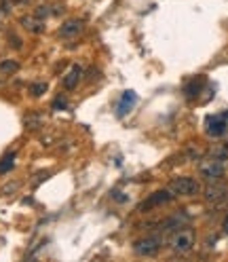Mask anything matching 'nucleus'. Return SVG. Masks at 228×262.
I'll use <instances>...</instances> for the list:
<instances>
[{"instance_id": "nucleus-8", "label": "nucleus", "mask_w": 228, "mask_h": 262, "mask_svg": "<svg viewBox=\"0 0 228 262\" xmlns=\"http://www.w3.org/2000/svg\"><path fill=\"white\" fill-rule=\"evenodd\" d=\"M81 76H83V68L81 66H72L64 74V78H61V85H64V89H68V91L76 89V85H78V81H81Z\"/></svg>"}, {"instance_id": "nucleus-11", "label": "nucleus", "mask_w": 228, "mask_h": 262, "mask_svg": "<svg viewBox=\"0 0 228 262\" xmlns=\"http://www.w3.org/2000/svg\"><path fill=\"white\" fill-rule=\"evenodd\" d=\"M137 102V95H136V91H125L123 93V98H121V102H119V106H116V114L119 116H125L129 112V110L133 108V104Z\"/></svg>"}, {"instance_id": "nucleus-5", "label": "nucleus", "mask_w": 228, "mask_h": 262, "mask_svg": "<svg viewBox=\"0 0 228 262\" xmlns=\"http://www.w3.org/2000/svg\"><path fill=\"white\" fill-rule=\"evenodd\" d=\"M176 199V195L171 193L169 188H163V190H156V193H152L150 197H148L146 201H141L139 203V208H137V211H148V210H152V208H161V205H167V203H171Z\"/></svg>"}, {"instance_id": "nucleus-18", "label": "nucleus", "mask_w": 228, "mask_h": 262, "mask_svg": "<svg viewBox=\"0 0 228 262\" xmlns=\"http://www.w3.org/2000/svg\"><path fill=\"white\" fill-rule=\"evenodd\" d=\"M66 106H68V102H66V98H57V100H55V102H53V108H55V110H64Z\"/></svg>"}, {"instance_id": "nucleus-2", "label": "nucleus", "mask_w": 228, "mask_h": 262, "mask_svg": "<svg viewBox=\"0 0 228 262\" xmlns=\"http://www.w3.org/2000/svg\"><path fill=\"white\" fill-rule=\"evenodd\" d=\"M169 190L176 197H194L201 193V184H199V180H194L190 176H180V178L171 180Z\"/></svg>"}, {"instance_id": "nucleus-10", "label": "nucleus", "mask_w": 228, "mask_h": 262, "mask_svg": "<svg viewBox=\"0 0 228 262\" xmlns=\"http://www.w3.org/2000/svg\"><path fill=\"white\" fill-rule=\"evenodd\" d=\"M19 23L28 32H32V34H41V32L45 30V21L41 17H36V15H23V17L19 19Z\"/></svg>"}, {"instance_id": "nucleus-15", "label": "nucleus", "mask_w": 228, "mask_h": 262, "mask_svg": "<svg viewBox=\"0 0 228 262\" xmlns=\"http://www.w3.org/2000/svg\"><path fill=\"white\" fill-rule=\"evenodd\" d=\"M205 83L203 78H199V83L196 81H192V85H188L186 87V93H188V98H194V95H199V91H201V85Z\"/></svg>"}, {"instance_id": "nucleus-12", "label": "nucleus", "mask_w": 228, "mask_h": 262, "mask_svg": "<svg viewBox=\"0 0 228 262\" xmlns=\"http://www.w3.org/2000/svg\"><path fill=\"white\" fill-rule=\"evenodd\" d=\"M224 197H226V186L209 182V186L205 190V199L207 201H220V199H224Z\"/></svg>"}, {"instance_id": "nucleus-3", "label": "nucleus", "mask_w": 228, "mask_h": 262, "mask_svg": "<svg viewBox=\"0 0 228 262\" xmlns=\"http://www.w3.org/2000/svg\"><path fill=\"white\" fill-rule=\"evenodd\" d=\"M169 248L176 254H188L194 248V233L190 228H182V231H174V235L169 237Z\"/></svg>"}, {"instance_id": "nucleus-9", "label": "nucleus", "mask_w": 228, "mask_h": 262, "mask_svg": "<svg viewBox=\"0 0 228 262\" xmlns=\"http://www.w3.org/2000/svg\"><path fill=\"white\" fill-rule=\"evenodd\" d=\"M83 32V21L81 19H68L64 26L59 28V36L61 38H74Z\"/></svg>"}, {"instance_id": "nucleus-14", "label": "nucleus", "mask_w": 228, "mask_h": 262, "mask_svg": "<svg viewBox=\"0 0 228 262\" xmlns=\"http://www.w3.org/2000/svg\"><path fill=\"white\" fill-rule=\"evenodd\" d=\"M13 165H15V153H9L6 157L0 158V176H2V173H9L13 169Z\"/></svg>"}, {"instance_id": "nucleus-16", "label": "nucleus", "mask_w": 228, "mask_h": 262, "mask_svg": "<svg viewBox=\"0 0 228 262\" xmlns=\"http://www.w3.org/2000/svg\"><path fill=\"white\" fill-rule=\"evenodd\" d=\"M45 91H46V85L45 83H34L32 87H30V93H32L34 98H41Z\"/></svg>"}, {"instance_id": "nucleus-1", "label": "nucleus", "mask_w": 228, "mask_h": 262, "mask_svg": "<svg viewBox=\"0 0 228 262\" xmlns=\"http://www.w3.org/2000/svg\"><path fill=\"white\" fill-rule=\"evenodd\" d=\"M226 165H228V148L220 146L211 150L205 158H201L199 173L205 182H218L226 173Z\"/></svg>"}, {"instance_id": "nucleus-4", "label": "nucleus", "mask_w": 228, "mask_h": 262, "mask_svg": "<svg viewBox=\"0 0 228 262\" xmlns=\"http://www.w3.org/2000/svg\"><path fill=\"white\" fill-rule=\"evenodd\" d=\"M163 245V239L159 235H150V237H144V239H137L136 243H133V252L137 254V256H156Z\"/></svg>"}, {"instance_id": "nucleus-21", "label": "nucleus", "mask_w": 228, "mask_h": 262, "mask_svg": "<svg viewBox=\"0 0 228 262\" xmlns=\"http://www.w3.org/2000/svg\"><path fill=\"white\" fill-rule=\"evenodd\" d=\"M15 2H21V4H26V2H28V0H15Z\"/></svg>"}, {"instance_id": "nucleus-13", "label": "nucleus", "mask_w": 228, "mask_h": 262, "mask_svg": "<svg viewBox=\"0 0 228 262\" xmlns=\"http://www.w3.org/2000/svg\"><path fill=\"white\" fill-rule=\"evenodd\" d=\"M17 70H19V63L15 59H2L0 61V74L9 76V74H15Z\"/></svg>"}, {"instance_id": "nucleus-6", "label": "nucleus", "mask_w": 228, "mask_h": 262, "mask_svg": "<svg viewBox=\"0 0 228 262\" xmlns=\"http://www.w3.org/2000/svg\"><path fill=\"white\" fill-rule=\"evenodd\" d=\"M207 133L214 138L224 136L226 129H228V123H226V114H214V116H207Z\"/></svg>"}, {"instance_id": "nucleus-17", "label": "nucleus", "mask_w": 228, "mask_h": 262, "mask_svg": "<svg viewBox=\"0 0 228 262\" xmlns=\"http://www.w3.org/2000/svg\"><path fill=\"white\" fill-rule=\"evenodd\" d=\"M26 125L30 127V129H36V127L41 125V118H38V116H28L26 118Z\"/></svg>"}, {"instance_id": "nucleus-7", "label": "nucleus", "mask_w": 228, "mask_h": 262, "mask_svg": "<svg viewBox=\"0 0 228 262\" xmlns=\"http://www.w3.org/2000/svg\"><path fill=\"white\" fill-rule=\"evenodd\" d=\"M186 222H188V213L178 211V213H174V216H169L167 220H163V222H161V231H163V233L178 231V228H182V226L186 224Z\"/></svg>"}, {"instance_id": "nucleus-20", "label": "nucleus", "mask_w": 228, "mask_h": 262, "mask_svg": "<svg viewBox=\"0 0 228 262\" xmlns=\"http://www.w3.org/2000/svg\"><path fill=\"white\" fill-rule=\"evenodd\" d=\"M224 231L228 233V216H226V220H224Z\"/></svg>"}, {"instance_id": "nucleus-19", "label": "nucleus", "mask_w": 228, "mask_h": 262, "mask_svg": "<svg viewBox=\"0 0 228 262\" xmlns=\"http://www.w3.org/2000/svg\"><path fill=\"white\" fill-rule=\"evenodd\" d=\"M9 41H11V45L15 47V49H21V41L15 34H9Z\"/></svg>"}]
</instances>
